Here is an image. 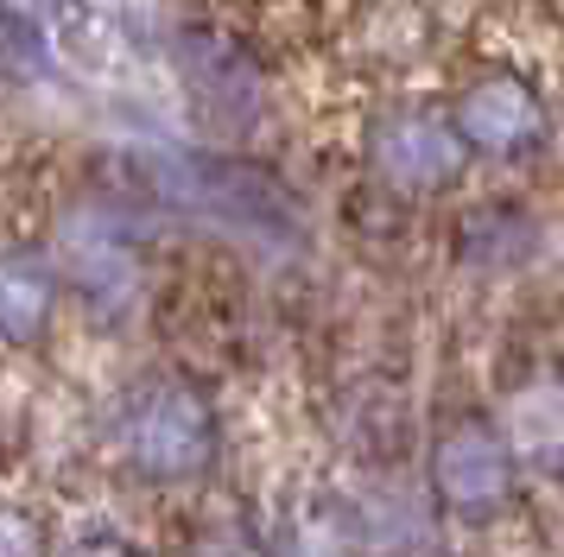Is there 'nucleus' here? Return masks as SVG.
I'll list each match as a JSON object with an SVG mask.
<instances>
[{"label":"nucleus","instance_id":"f03ea898","mask_svg":"<svg viewBox=\"0 0 564 557\" xmlns=\"http://www.w3.org/2000/svg\"><path fill=\"white\" fill-rule=\"evenodd\" d=\"M432 488L444 513L463 526H488L513 501V444L488 425L482 412H451L432 444Z\"/></svg>","mask_w":564,"mask_h":557},{"label":"nucleus","instance_id":"f257e3e1","mask_svg":"<svg viewBox=\"0 0 564 557\" xmlns=\"http://www.w3.org/2000/svg\"><path fill=\"white\" fill-rule=\"evenodd\" d=\"M451 121L463 133L469 159H495V165H520L539 159L552 140V108L533 83L508 64H488V70L463 76L457 101H451Z\"/></svg>","mask_w":564,"mask_h":557},{"label":"nucleus","instance_id":"0eeeda50","mask_svg":"<svg viewBox=\"0 0 564 557\" xmlns=\"http://www.w3.org/2000/svg\"><path fill=\"white\" fill-rule=\"evenodd\" d=\"M191 557H267L260 551V538L241 520H216V526H204V538L191 545Z\"/></svg>","mask_w":564,"mask_h":557},{"label":"nucleus","instance_id":"7ed1b4c3","mask_svg":"<svg viewBox=\"0 0 564 557\" xmlns=\"http://www.w3.org/2000/svg\"><path fill=\"white\" fill-rule=\"evenodd\" d=\"M121 450L140 476L153 481H191L216 456V418L191 386H140L121 412Z\"/></svg>","mask_w":564,"mask_h":557},{"label":"nucleus","instance_id":"6e6552de","mask_svg":"<svg viewBox=\"0 0 564 557\" xmlns=\"http://www.w3.org/2000/svg\"><path fill=\"white\" fill-rule=\"evenodd\" d=\"M0 557H45V551H39V532H32V520H20V513H0Z\"/></svg>","mask_w":564,"mask_h":557},{"label":"nucleus","instance_id":"423d86ee","mask_svg":"<svg viewBox=\"0 0 564 557\" xmlns=\"http://www.w3.org/2000/svg\"><path fill=\"white\" fill-rule=\"evenodd\" d=\"M39 324H45V273L32 260H7L0 266V329L32 336Z\"/></svg>","mask_w":564,"mask_h":557},{"label":"nucleus","instance_id":"39448f33","mask_svg":"<svg viewBox=\"0 0 564 557\" xmlns=\"http://www.w3.org/2000/svg\"><path fill=\"white\" fill-rule=\"evenodd\" d=\"M280 557H356V520L336 501L299 506L285 538H280Z\"/></svg>","mask_w":564,"mask_h":557},{"label":"nucleus","instance_id":"20e7f679","mask_svg":"<svg viewBox=\"0 0 564 557\" xmlns=\"http://www.w3.org/2000/svg\"><path fill=\"white\" fill-rule=\"evenodd\" d=\"M368 159H375V172L387 177V190H406V197H425V190H444V184H457L463 172V133L451 121V108H393L381 127H375V140H368Z\"/></svg>","mask_w":564,"mask_h":557},{"label":"nucleus","instance_id":"1a4fd4ad","mask_svg":"<svg viewBox=\"0 0 564 557\" xmlns=\"http://www.w3.org/2000/svg\"><path fill=\"white\" fill-rule=\"evenodd\" d=\"M70 557H140V551H133L128 538H115V532H96V538H83Z\"/></svg>","mask_w":564,"mask_h":557}]
</instances>
